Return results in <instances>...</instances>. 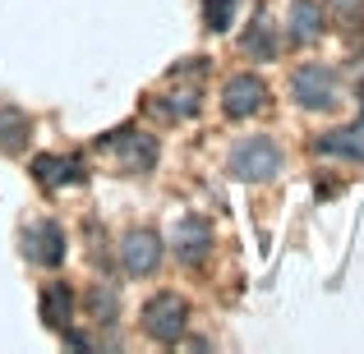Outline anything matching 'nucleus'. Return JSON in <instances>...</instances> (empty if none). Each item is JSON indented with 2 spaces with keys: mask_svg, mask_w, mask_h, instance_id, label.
<instances>
[{
  "mask_svg": "<svg viewBox=\"0 0 364 354\" xmlns=\"http://www.w3.org/2000/svg\"><path fill=\"white\" fill-rule=\"evenodd\" d=\"M116 290H111V285H92L88 290V309H92V318L97 322H116Z\"/></svg>",
  "mask_w": 364,
  "mask_h": 354,
  "instance_id": "16",
  "label": "nucleus"
},
{
  "mask_svg": "<svg viewBox=\"0 0 364 354\" xmlns=\"http://www.w3.org/2000/svg\"><path fill=\"white\" fill-rule=\"evenodd\" d=\"M231 14H235V0H208V5H203L208 28H226V23H231Z\"/></svg>",
  "mask_w": 364,
  "mask_h": 354,
  "instance_id": "17",
  "label": "nucleus"
},
{
  "mask_svg": "<svg viewBox=\"0 0 364 354\" xmlns=\"http://www.w3.org/2000/svg\"><path fill=\"white\" fill-rule=\"evenodd\" d=\"M314 148H318L323 157H364V124H350V129L323 133Z\"/></svg>",
  "mask_w": 364,
  "mask_h": 354,
  "instance_id": "11",
  "label": "nucleus"
},
{
  "mask_svg": "<svg viewBox=\"0 0 364 354\" xmlns=\"http://www.w3.org/2000/svg\"><path fill=\"white\" fill-rule=\"evenodd\" d=\"M23 138H28V116L18 106H5V111H0V148L18 152V148H23Z\"/></svg>",
  "mask_w": 364,
  "mask_h": 354,
  "instance_id": "14",
  "label": "nucleus"
},
{
  "mask_svg": "<svg viewBox=\"0 0 364 354\" xmlns=\"http://www.w3.org/2000/svg\"><path fill=\"white\" fill-rule=\"evenodd\" d=\"M263 101H267V88H263L258 74H235L222 92V111L231 120H245V116H254V111H263Z\"/></svg>",
  "mask_w": 364,
  "mask_h": 354,
  "instance_id": "5",
  "label": "nucleus"
},
{
  "mask_svg": "<svg viewBox=\"0 0 364 354\" xmlns=\"http://www.w3.org/2000/svg\"><path fill=\"white\" fill-rule=\"evenodd\" d=\"M120 262H124V272H129V276L157 272V262H161V239L152 235V231H129V235H124V244H120Z\"/></svg>",
  "mask_w": 364,
  "mask_h": 354,
  "instance_id": "7",
  "label": "nucleus"
},
{
  "mask_svg": "<svg viewBox=\"0 0 364 354\" xmlns=\"http://www.w3.org/2000/svg\"><path fill=\"white\" fill-rule=\"evenodd\" d=\"M185 299L180 294H171V290H161V294H152L148 304H143V331H148L152 341H161V345H176L180 341V331H185Z\"/></svg>",
  "mask_w": 364,
  "mask_h": 354,
  "instance_id": "1",
  "label": "nucleus"
},
{
  "mask_svg": "<svg viewBox=\"0 0 364 354\" xmlns=\"http://www.w3.org/2000/svg\"><path fill=\"white\" fill-rule=\"evenodd\" d=\"M23 253L37 267H60L65 262V231L55 221H33L23 231Z\"/></svg>",
  "mask_w": 364,
  "mask_h": 354,
  "instance_id": "4",
  "label": "nucleus"
},
{
  "mask_svg": "<svg viewBox=\"0 0 364 354\" xmlns=\"http://www.w3.org/2000/svg\"><path fill=\"white\" fill-rule=\"evenodd\" d=\"M42 318L51 322V327H65V322H70V290H65V285H46V294H42Z\"/></svg>",
  "mask_w": 364,
  "mask_h": 354,
  "instance_id": "15",
  "label": "nucleus"
},
{
  "mask_svg": "<svg viewBox=\"0 0 364 354\" xmlns=\"http://www.w3.org/2000/svg\"><path fill=\"white\" fill-rule=\"evenodd\" d=\"M111 152H116L120 170H152V166H157V138H152V133L120 129L116 138H111Z\"/></svg>",
  "mask_w": 364,
  "mask_h": 354,
  "instance_id": "6",
  "label": "nucleus"
},
{
  "mask_svg": "<svg viewBox=\"0 0 364 354\" xmlns=\"http://www.w3.org/2000/svg\"><path fill=\"white\" fill-rule=\"evenodd\" d=\"M291 92L304 111H332L337 106V74L323 65H300L291 79Z\"/></svg>",
  "mask_w": 364,
  "mask_h": 354,
  "instance_id": "3",
  "label": "nucleus"
},
{
  "mask_svg": "<svg viewBox=\"0 0 364 354\" xmlns=\"http://www.w3.org/2000/svg\"><path fill=\"white\" fill-rule=\"evenodd\" d=\"M213 248V226L203 216H180L176 221V258L180 262H203V253Z\"/></svg>",
  "mask_w": 364,
  "mask_h": 354,
  "instance_id": "8",
  "label": "nucleus"
},
{
  "mask_svg": "<svg viewBox=\"0 0 364 354\" xmlns=\"http://www.w3.org/2000/svg\"><path fill=\"white\" fill-rule=\"evenodd\" d=\"M318 28H323V5H318V0H295V9H291V37H295V42H314Z\"/></svg>",
  "mask_w": 364,
  "mask_h": 354,
  "instance_id": "12",
  "label": "nucleus"
},
{
  "mask_svg": "<svg viewBox=\"0 0 364 354\" xmlns=\"http://www.w3.org/2000/svg\"><path fill=\"white\" fill-rule=\"evenodd\" d=\"M33 179L42 189H65V184H79L83 179V166H79V157H37Z\"/></svg>",
  "mask_w": 364,
  "mask_h": 354,
  "instance_id": "9",
  "label": "nucleus"
},
{
  "mask_svg": "<svg viewBox=\"0 0 364 354\" xmlns=\"http://www.w3.org/2000/svg\"><path fill=\"white\" fill-rule=\"evenodd\" d=\"M240 51L249 55V60H272V55H277V42H272V23H267V18H254V28L245 33Z\"/></svg>",
  "mask_w": 364,
  "mask_h": 354,
  "instance_id": "13",
  "label": "nucleus"
},
{
  "mask_svg": "<svg viewBox=\"0 0 364 354\" xmlns=\"http://www.w3.org/2000/svg\"><path fill=\"white\" fill-rule=\"evenodd\" d=\"M148 111L157 120H189L198 111V88L194 83H176V92H161V97L148 101Z\"/></svg>",
  "mask_w": 364,
  "mask_h": 354,
  "instance_id": "10",
  "label": "nucleus"
},
{
  "mask_svg": "<svg viewBox=\"0 0 364 354\" xmlns=\"http://www.w3.org/2000/svg\"><path fill=\"white\" fill-rule=\"evenodd\" d=\"M282 166V152L272 138H245L231 148V175L235 179H272Z\"/></svg>",
  "mask_w": 364,
  "mask_h": 354,
  "instance_id": "2",
  "label": "nucleus"
},
{
  "mask_svg": "<svg viewBox=\"0 0 364 354\" xmlns=\"http://www.w3.org/2000/svg\"><path fill=\"white\" fill-rule=\"evenodd\" d=\"M328 9L341 18V23H360L364 18V0H328Z\"/></svg>",
  "mask_w": 364,
  "mask_h": 354,
  "instance_id": "18",
  "label": "nucleus"
}]
</instances>
